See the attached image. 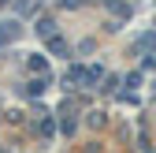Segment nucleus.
<instances>
[{
    "label": "nucleus",
    "mask_w": 156,
    "mask_h": 153,
    "mask_svg": "<svg viewBox=\"0 0 156 153\" xmlns=\"http://www.w3.org/2000/svg\"><path fill=\"white\" fill-rule=\"evenodd\" d=\"M86 79H89V67H78V64L67 67V82H86Z\"/></svg>",
    "instance_id": "f257e3e1"
},
{
    "label": "nucleus",
    "mask_w": 156,
    "mask_h": 153,
    "mask_svg": "<svg viewBox=\"0 0 156 153\" xmlns=\"http://www.w3.org/2000/svg\"><path fill=\"white\" fill-rule=\"evenodd\" d=\"M52 26H56L52 19H41V23H37V34H45V37H56V34H52Z\"/></svg>",
    "instance_id": "f03ea898"
},
{
    "label": "nucleus",
    "mask_w": 156,
    "mask_h": 153,
    "mask_svg": "<svg viewBox=\"0 0 156 153\" xmlns=\"http://www.w3.org/2000/svg\"><path fill=\"white\" fill-rule=\"evenodd\" d=\"M48 49L52 52H67V41H63V37H48Z\"/></svg>",
    "instance_id": "7ed1b4c3"
},
{
    "label": "nucleus",
    "mask_w": 156,
    "mask_h": 153,
    "mask_svg": "<svg viewBox=\"0 0 156 153\" xmlns=\"http://www.w3.org/2000/svg\"><path fill=\"white\" fill-rule=\"evenodd\" d=\"M30 67L34 71H45V56H30Z\"/></svg>",
    "instance_id": "20e7f679"
},
{
    "label": "nucleus",
    "mask_w": 156,
    "mask_h": 153,
    "mask_svg": "<svg viewBox=\"0 0 156 153\" xmlns=\"http://www.w3.org/2000/svg\"><path fill=\"white\" fill-rule=\"evenodd\" d=\"M11 37H15V30H11V26H0V45H4V41H11Z\"/></svg>",
    "instance_id": "39448f33"
},
{
    "label": "nucleus",
    "mask_w": 156,
    "mask_h": 153,
    "mask_svg": "<svg viewBox=\"0 0 156 153\" xmlns=\"http://www.w3.org/2000/svg\"><path fill=\"white\" fill-rule=\"evenodd\" d=\"M145 67H156V52H152V56H149V60H145Z\"/></svg>",
    "instance_id": "423d86ee"
},
{
    "label": "nucleus",
    "mask_w": 156,
    "mask_h": 153,
    "mask_svg": "<svg viewBox=\"0 0 156 153\" xmlns=\"http://www.w3.org/2000/svg\"><path fill=\"white\" fill-rule=\"evenodd\" d=\"M0 4H8V0H0Z\"/></svg>",
    "instance_id": "0eeeda50"
}]
</instances>
